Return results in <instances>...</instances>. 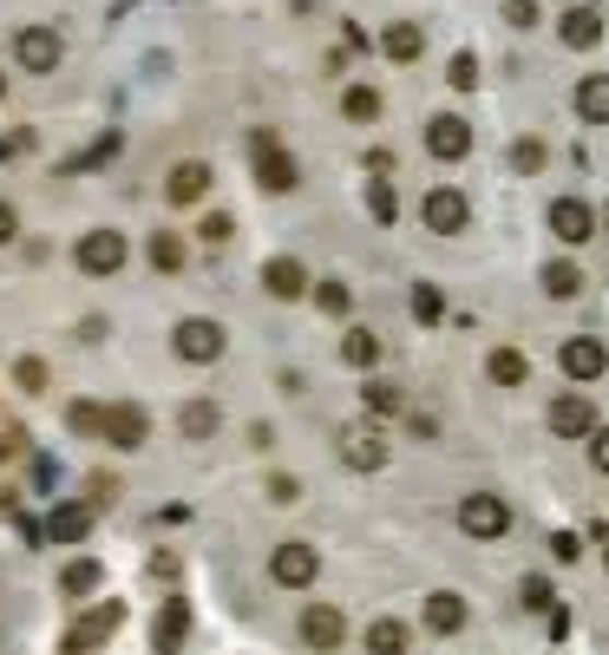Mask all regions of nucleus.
<instances>
[{
	"label": "nucleus",
	"instance_id": "obj_37",
	"mask_svg": "<svg viewBox=\"0 0 609 655\" xmlns=\"http://www.w3.org/2000/svg\"><path fill=\"white\" fill-rule=\"evenodd\" d=\"M413 315H420V321H440V315H446V295H440L433 282H420V289H413Z\"/></svg>",
	"mask_w": 609,
	"mask_h": 655
},
{
	"label": "nucleus",
	"instance_id": "obj_3",
	"mask_svg": "<svg viewBox=\"0 0 609 655\" xmlns=\"http://www.w3.org/2000/svg\"><path fill=\"white\" fill-rule=\"evenodd\" d=\"M171 348H177V361H190V367H210V361H223L230 335H223V321H210V315H190V321H177Z\"/></svg>",
	"mask_w": 609,
	"mask_h": 655
},
{
	"label": "nucleus",
	"instance_id": "obj_35",
	"mask_svg": "<svg viewBox=\"0 0 609 655\" xmlns=\"http://www.w3.org/2000/svg\"><path fill=\"white\" fill-rule=\"evenodd\" d=\"M66 426H72V433H98V426H105V407H92V400H72V407H66Z\"/></svg>",
	"mask_w": 609,
	"mask_h": 655
},
{
	"label": "nucleus",
	"instance_id": "obj_21",
	"mask_svg": "<svg viewBox=\"0 0 609 655\" xmlns=\"http://www.w3.org/2000/svg\"><path fill=\"white\" fill-rule=\"evenodd\" d=\"M85 531H92V505L72 499V505H52V512H46V538H52V545H79Z\"/></svg>",
	"mask_w": 609,
	"mask_h": 655
},
{
	"label": "nucleus",
	"instance_id": "obj_22",
	"mask_svg": "<svg viewBox=\"0 0 609 655\" xmlns=\"http://www.w3.org/2000/svg\"><path fill=\"white\" fill-rule=\"evenodd\" d=\"M558 33H564V46H571V52H590V46L604 39V13H597V7H571Z\"/></svg>",
	"mask_w": 609,
	"mask_h": 655
},
{
	"label": "nucleus",
	"instance_id": "obj_19",
	"mask_svg": "<svg viewBox=\"0 0 609 655\" xmlns=\"http://www.w3.org/2000/svg\"><path fill=\"white\" fill-rule=\"evenodd\" d=\"M571 105H577L584 125H609V72H584L577 92H571Z\"/></svg>",
	"mask_w": 609,
	"mask_h": 655
},
{
	"label": "nucleus",
	"instance_id": "obj_25",
	"mask_svg": "<svg viewBox=\"0 0 609 655\" xmlns=\"http://www.w3.org/2000/svg\"><path fill=\"white\" fill-rule=\"evenodd\" d=\"M407 623L400 617H380V623H367V655H407Z\"/></svg>",
	"mask_w": 609,
	"mask_h": 655
},
{
	"label": "nucleus",
	"instance_id": "obj_38",
	"mask_svg": "<svg viewBox=\"0 0 609 655\" xmlns=\"http://www.w3.org/2000/svg\"><path fill=\"white\" fill-rule=\"evenodd\" d=\"M367 203H374L380 223H394V184H387V177H367Z\"/></svg>",
	"mask_w": 609,
	"mask_h": 655
},
{
	"label": "nucleus",
	"instance_id": "obj_36",
	"mask_svg": "<svg viewBox=\"0 0 609 655\" xmlns=\"http://www.w3.org/2000/svg\"><path fill=\"white\" fill-rule=\"evenodd\" d=\"M446 85H453V92H472V85H479V59H472V52H453V72H446Z\"/></svg>",
	"mask_w": 609,
	"mask_h": 655
},
{
	"label": "nucleus",
	"instance_id": "obj_20",
	"mask_svg": "<svg viewBox=\"0 0 609 655\" xmlns=\"http://www.w3.org/2000/svg\"><path fill=\"white\" fill-rule=\"evenodd\" d=\"M380 52L400 59V66H413V59L426 52V26H420V20H394V26L380 33Z\"/></svg>",
	"mask_w": 609,
	"mask_h": 655
},
{
	"label": "nucleus",
	"instance_id": "obj_39",
	"mask_svg": "<svg viewBox=\"0 0 609 655\" xmlns=\"http://www.w3.org/2000/svg\"><path fill=\"white\" fill-rule=\"evenodd\" d=\"M13 381H20V394H46V361H33V354H26V361L13 367Z\"/></svg>",
	"mask_w": 609,
	"mask_h": 655
},
{
	"label": "nucleus",
	"instance_id": "obj_41",
	"mask_svg": "<svg viewBox=\"0 0 609 655\" xmlns=\"http://www.w3.org/2000/svg\"><path fill=\"white\" fill-rule=\"evenodd\" d=\"M551 558H558V564H577V558H584L577 531H558V538H551Z\"/></svg>",
	"mask_w": 609,
	"mask_h": 655
},
{
	"label": "nucleus",
	"instance_id": "obj_2",
	"mask_svg": "<svg viewBox=\"0 0 609 655\" xmlns=\"http://www.w3.org/2000/svg\"><path fill=\"white\" fill-rule=\"evenodd\" d=\"M420 223H426L433 236H459V230H472V197H466L459 184H433L426 203H420Z\"/></svg>",
	"mask_w": 609,
	"mask_h": 655
},
{
	"label": "nucleus",
	"instance_id": "obj_8",
	"mask_svg": "<svg viewBox=\"0 0 609 655\" xmlns=\"http://www.w3.org/2000/svg\"><path fill=\"white\" fill-rule=\"evenodd\" d=\"M72 256H79L85 276H118V269H125V236H118V230H85Z\"/></svg>",
	"mask_w": 609,
	"mask_h": 655
},
{
	"label": "nucleus",
	"instance_id": "obj_16",
	"mask_svg": "<svg viewBox=\"0 0 609 655\" xmlns=\"http://www.w3.org/2000/svg\"><path fill=\"white\" fill-rule=\"evenodd\" d=\"M341 636H348V623H341L335 604H308L302 610V643L308 650H341Z\"/></svg>",
	"mask_w": 609,
	"mask_h": 655
},
{
	"label": "nucleus",
	"instance_id": "obj_14",
	"mask_svg": "<svg viewBox=\"0 0 609 655\" xmlns=\"http://www.w3.org/2000/svg\"><path fill=\"white\" fill-rule=\"evenodd\" d=\"M184 636H190V604H184V597H164V610H157V623H151V650L177 655Z\"/></svg>",
	"mask_w": 609,
	"mask_h": 655
},
{
	"label": "nucleus",
	"instance_id": "obj_4",
	"mask_svg": "<svg viewBox=\"0 0 609 655\" xmlns=\"http://www.w3.org/2000/svg\"><path fill=\"white\" fill-rule=\"evenodd\" d=\"M459 531H466V538H479V545H492V538H505V531H512V505H505L499 492H472V499L459 505Z\"/></svg>",
	"mask_w": 609,
	"mask_h": 655
},
{
	"label": "nucleus",
	"instance_id": "obj_10",
	"mask_svg": "<svg viewBox=\"0 0 609 655\" xmlns=\"http://www.w3.org/2000/svg\"><path fill=\"white\" fill-rule=\"evenodd\" d=\"M118 453H138L144 440H151V420H144V407H131V400H112L105 407V426H98Z\"/></svg>",
	"mask_w": 609,
	"mask_h": 655
},
{
	"label": "nucleus",
	"instance_id": "obj_32",
	"mask_svg": "<svg viewBox=\"0 0 609 655\" xmlns=\"http://www.w3.org/2000/svg\"><path fill=\"white\" fill-rule=\"evenodd\" d=\"M512 171L538 177V171H544V138H518V144H512Z\"/></svg>",
	"mask_w": 609,
	"mask_h": 655
},
{
	"label": "nucleus",
	"instance_id": "obj_26",
	"mask_svg": "<svg viewBox=\"0 0 609 655\" xmlns=\"http://www.w3.org/2000/svg\"><path fill=\"white\" fill-rule=\"evenodd\" d=\"M144 256H151V269H164V276H177V269H184V243H177V230H151V243H144Z\"/></svg>",
	"mask_w": 609,
	"mask_h": 655
},
{
	"label": "nucleus",
	"instance_id": "obj_9",
	"mask_svg": "<svg viewBox=\"0 0 609 655\" xmlns=\"http://www.w3.org/2000/svg\"><path fill=\"white\" fill-rule=\"evenodd\" d=\"M544 223H551L558 243H590V236H597V210H590L584 197H558V203L544 210Z\"/></svg>",
	"mask_w": 609,
	"mask_h": 655
},
{
	"label": "nucleus",
	"instance_id": "obj_18",
	"mask_svg": "<svg viewBox=\"0 0 609 655\" xmlns=\"http://www.w3.org/2000/svg\"><path fill=\"white\" fill-rule=\"evenodd\" d=\"M203 190H210V164H203V157L171 164V177H164V197H171V203H197Z\"/></svg>",
	"mask_w": 609,
	"mask_h": 655
},
{
	"label": "nucleus",
	"instance_id": "obj_46",
	"mask_svg": "<svg viewBox=\"0 0 609 655\" xmlns=\"http://www.w3.org/2000/svg\"><path fill=\"white\" fill-rule=\"evenodd\" d=\"M20 236V217H13V203H0V243H13Z\"/></svg>",
	"mask_w": 609,
	"mask_h": 655
},
{
	"label": "nucleus",
	"instance_id": "obj_42",
	"mask_svg": "<svg viewBox=\"0 0 609 655\" xmlns=\"http://www.w3.org/2000/svg\"><path fill=\"white\" fill-rule=\"evenodd\" d=\"M269 499H276V505H295V499H302V486H295L289 472H276V479H269Z\"/></svg>",
	"mask_w": 609,
	"mask_h": 655
},
{
	"label": "nucleus",
	"instance_id": "obj_24",
	"mask_svg": "<svg viewBox=\"0 0 609 655\" xmlns=\"http://www.w3.org/2000/svg\"><path fill=\"white\" fill-rule=\"evenodd\" d=\"M485 374H492L499 387H525V381H531V361H525V348H492Z\"/></svg>",
	"mask_w": 609,
	"mask_h": 655
},
{
	"label": "nucleus",
	"instance_id": "obj_43",
	"mask_svg": "<svg viewBox=\"0 0 609 655\" xmlns=\"http://www.w3.org/2000/svg\"><path fill=\"white\" fill-rule=\"evenodd\" d=\"M505 20L512 26H538V0H505Z\"/></svg>",
	"mask_w": 609,
	"mask_h": 655
},
{
	"label": "nucleus",
	"instance_id": "obj_27",
	"mask_svg": "<svg viewBox=\"0 0 609 655\" xmlns=\"http://www.w3.org/2000/svg\"><path fill=\"white\" fill-rule=\"evenodd\" d=\"M577 289H584V269H577V262H564V256L544 262V295H551V302H571Z\"/></svg>",
	"mask_w": 609,
	"mask_h": 655
},
{
	"label": "nucleus",
	"instance_id": "obj_30",
	"mask_svg": "<svg viewBox=\"0 0 609 655\" xmlns=\"http://www.w3.org/2000/svg\"><path fill=\"white\" fill-rule=\"evenodd\" d=\"M341 361H348V367H374V361H380V341H374L367 328H354V335H341Z\"/></svg>",
	"mask_w": 609,
	"mask_h": 655
},
{
	"label": "nucleus",
	"instance_id": "obj_40",
	"mask_svg": "<svg viewBox=\"0 0 609 655\" xmlns=\"http://www.w3.org/2000/svg\"><path fill=\"white\" fill-rule=\"evenodd\" d=\"M367 407H374V413H400V387L374 381V387H367Z\"/></svg>",
	"mask_w": 609,
	"mask_h": 655
},
{
	"label": "nucleus",
	"instance_id": "obj_6",
	"mask_svg": "<svg viewBox=\"0 0 609 655\" xmlns=\"http://www.w3.org/2000/svg\"><path fill=\"white\" fill-rule=\"evenodd\" d=\"M315 571H321V558H315V545H302V538L276 545V558H269V577H276L282 590H308Z\"/></svg>",
	"mask_w": 609,
	"mask_h": 655
},
{
	"label": "nucleus",
	"instance_id": "obj_13",
	"mask_svg": "<svg viewBox=\"0 0 609 655\" xmlns=\"http://www.w3.org/2000/svg\"><path fill=\"white\" fill-rule=\"evenodd\" d=\"M551 433H558V440H590V433H597V407H590L584 394H558V400H551Z\"/></svg>",
	"mask_w": 609,
	"mask_h": 655
},
{
	"label": "nucleus",
	"instance_id": "obj_44",
	"mask_svg": "<svg viewBox=\"0 0 609 655\" xmlns=\"http://www.w3.org/2000/svg\"><path fill=\"white\" fill-rule=\"evenodd\" d=\"M525 604H531V610H551V584H544V577H525Z\"/></svg>",
	"mask_w": 609,
	"mask_h": 655
},
{
	"label": "nucleus",
	"instance_id": "obj_34",
	"mask_svg": "<svg viewBox=\"0 0 609 655\" xmlns=\"http://www.w3.org/2000/svg\"><path fill=\"white\" fill-rule=\"evenodd\" d=\"M315 302H321L328 315H348V308H354V289H348V282H315Z\"/></svg>",
	"mask_w": 609,
	"mask_h": 655
},
{
	"label": "nucleus",
	"instance_id": "obj_11",
	"mask_svg": "<svg viewBox=\"0 0 609 655\" xmlns=\"http://www.w3.org/2000/svg\"><path fill=\"white\" fill-rule=\"evenodd\" d=\"M558 367H564L577 387H590V381L609 367V354H604V341H597V335H571V341L558 348Z\"/></svg>",
	"mask_w": 609,
	"mask_h": 655
},
{
	"label": "nucleus",
	"instance_id": "obj_23",
	"mask_svg": "<svg viewBox=\"0 0 609 655\" xmlns=\"http://www.w3.org/2000/svg\"><path fill=\"white\" fill-rule=\"evenodd\" d=\"M426 630L459 636V630H466V597H459V590H433V597H426Z\"/></svg>",
	"mask_w": 609,
	"mask_h": 655
},
{
	"label": "nucleus",
	"instance_id": "obj_29",
	"mask_svg": "<svg viewBox=\"0 0 609 655\" xmlns=\"http://www.w3.org/2000/svg\"><path fill=\"white\" fill-rule=\"evenodd\" d=\"M177 426H184V440H210V433H216V426H223V413H216V407H210V400H190V407H184V420H177Z\"/></svg>",
	"mask_w": 609,
	"mask_h": 655
},
{
	"label": "nucleus",
	"instance_id": "obj_17",
	"mask_svg": "<svg viewBox=\"0 0 609 655\" xmlns=\"http://www.w3.org/2000/svg\"><path fill=\"white\" fill-rule=\"evenodd\" d=\"M262 289H269L276 302H295V295H308V269H302L295 256H269V262H262Z\"/></svg>",
	"mask_w": 609,
	"mask_h": 655
},
{
	"label": "nucleus",
	"instance_id": "obj_7",
	"mask_svg": "<svg viewBox=\"0 0 609 655\" xmlns=\"http://www.w3.org/2000/svg\"><path fill=\"white\" fill-rule=\"evenodd\" d=\"M426 151H433L440 164H459V157H472V125H466L459 112H440V118H426Z\"/></svg>",
	"mask_w": 609,
	"mask_h": 655
},
{
	"label": "nucleus",
	"instance_id": "obj_48",
	"mask_svg": "<svg viewBox=\"0 0 609 655\" xmlns=\"http://www.w3.org/2000/svg\"><path fill=\"white\" fill-rule=\"evenodd\" d=\"M604 564H609V558H604Z\"/></svg>",
	"mask_w": 609,
	"mask_h": 655
},
{
	"label": "nucleus",
	"instance_id": "obj_31",
	"mask_svg": "<svg viewBox=\"0 0 609 655\" xmlns=\"http://www.w3.org/2000/svg\"><path fill=\"white\" fill-rule=\"evenodd\" d=\"M98 577H105V571H98L92 558H79V564H66L59 584H66V597H85V590H98Z\"/></svg>",
	"mask_w": 609,
	"mask_h": 655
},
{
	"label": "nucleus",
	"instance_id": "obj_12",
	"mask_svg": "<svg viewBox=\"0 0 609 655\" xmlns=\"http://www.w3.org/2000/svg\"><path fill=\"white\" fill-rule=\"evenodd\" d=\"M125 623V610L118 604H98V610H85L72 630H66V650L72 655H85V650H98V643H112V630Z\"/></svg>",
	"mask_w": 609,
	"mask_h": 655
},
{
	"label": "nucleus",
	"instance_id": "obj_33",
	"mask_svg": "<svg viewBox=\"0 0 609 655\" xmlns=\"http://www.w3.org/2000/svg\"><path fill=\"white\" fill-rule=\"evenodd\" d=\"M197 236H203V243H210V249H223V243H230V236H236V217H223V210H210V217H203V223H197Z\"/></svg>",
	"mask_w": 609,
	"mask_h": 655
},
{
	"label": "nucleus",
	"instance_id": "obj_45",
	"mask_svg": "<svg viewBox=\"0 0 609 655\" xmlns=\"http://www.w3.org/2000/svg\"><path fill=\"white\" fill-rule=\"evenodd\" d=\"M590 466H597V472H609V426H597V433H590Z\"/></svg>",
	"mask_w": 609,
	"mask_h": 655
},
{
	"label": "nucleus",
	"instance_id": "obj_47",
	"mask_svg": "<svg viewBox=\"0 0 609 655\" xmlns=\"http://www.w3.org/2000/svg\"><path fill=\"white\" fill-rule=\"evenodd\" d=\"M0 98H7V72H0Z\"/></svg>",
	"mask_w": 609,
	"mask_h": 655
},
{
	"label": "nucleus",
	"instance_id": "obj_5",
	"mask_svg": "<svg viewBox=\"0 0 609 655\" xmlns=\"http://www.w3.org/2000/svg\"><path fill=\"white\" fill-rule=\"evenodd\" d=\"M13 59H20V72H59L66 39H59L52 26H20V33H13Z\"/></svg>",
	"mask_w": 609,
	"mask_h": 655
},
{
	"label": "nucleus",
	"instance_id": "obj_1",
	"mask_svg": "<svg viewBox=\"0 0 609 655\" xmlns=\"http://www.w3.org/2000/svg\"><path fill=\"white\" fill-rule=\"evenodd\" d=\"M249 151H256V184H262L269 197H289V190L302 184V164L282 151V138H276V131H256V138H249Z\"/></svg>",
	"mask_w": 609,
	"mask_h": 655
},
{
	"label": "nucleus",
	"instance_id": "obj_15",
	"mask_svg": "<svg viewBox=\"0 0 609 655\" xmlns=\"http://www.w3.org/2000/svg\"><path fill=\"white\" fill-rule=\"evenodd\" d=\"M341 459H348L354 472H380V466H387V446H380L374 426H341Z\"/></svg>",
	"mask_w": 609,
	"mask_h": 655
},
{
	"label": "nucleus",
	"instance_id": "obj_28",
	"mask_svg": "<svg viewBox=\"0 0 609 655\" xmlns=\"http://www.w3.org/2000/svg\"><path fill=\"white\" fill-rule=\"evenodd\" d=\"M341 112H348L354 125H374V118H380V92H374V85H348V92H341Z\"/></svg>",
	"mask_w": 609,
	"mask_h": 655
}]
</instances>
